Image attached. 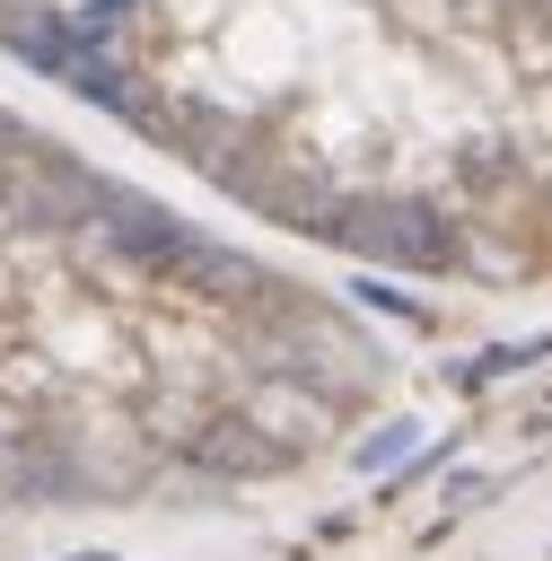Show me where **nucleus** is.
<instances>
[{"instance_id": "obj_1", "label": "nucleus", "mask_w": 552, "mask_h": 561, "mask_svg": "<svg viewBox=\"0 0 552 561\" xmlns=\"http://www.w3.org/2000/svg\"><path fill=\"white\" fill-rule=\"evenodd\" d=\"M333 430L342 368L298 298L0 131V508L254 482Z\"/></svg>"}]
</instances>
